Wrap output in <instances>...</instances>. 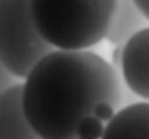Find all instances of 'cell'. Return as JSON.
<instances>
[{
    "mask_svg": "<svg viewBox=\"0 0 149 139\" xmlns=\"http://www.w3.org/2000/svg\"><path fill=\"white\" fill-rule=\"evenodd\" d=\"M123 98L111 64L92 51L56 49L44 57L23 83V110L43 139H77L84 116L100 101L116 108Z\"/></svg>",
    "mask_w": 149,
    "mask_h": 139,
    "instance_id": "1",
    "label": "cell"
},
{
    "mask_svg": "<svg viewBox=\"0 0 149 139\" xmlns=\"http://www.w3.org/2000/svg\"><path fill=\"white\" fill-rule=\"evenodd\" d=\"M118 0H31L40 35L62 51H88L107 38Z\"/></svg>",
    "mask_w": 149,
    "mask_h": 139,
    "instance_id": "2",
    "label": "cell"
},
{
    "mask_svg": "<svg viewBox=\"0 0 149 139\" xmlns=\"http://www.w3.org/2000/svg\"><path fill=\"white\" fill-rule=\"evenodd\" d=\"M53 46L40 35L31 13V0H0L2 67L17 79H26Z\"/></svg>",
    "mask_w": 149,
    "mask_h": 139,
    "instance_id": "3",
    "label": "cell"
},
{
    "mask_svg": "<svg viewBox=\"0 0 149 139\" xmlns=\"http://www.w3.org/2000/svg\"><path fill=\"white\" fill-rule=\"evenodd\" d=\"M121 75L128 90L149 101V26L125 44Z\"/></svg>",
    "mask_w": 149,
    "mask_h": 139,
    "instance_id": "4",
    "label": "cell"
},
{
    "mask_svg": "<svg viewBox=\"0 0 149 139\" xmlns=\"http://www.w3.org/2000/svg\"><path fill=\"white\" fill-rule=\"evenodd\" d=\"M2 139H43L30 124L23 110V83L2 92L0 98Z\"/></svg>",
    "mask_w": 149,
    "mask_h": 139,
    "instance_id": "5",
    "label": "cell"
},
{
    "mask_svg": "<svg viewBox=\"0 0 149 139\" xmlns=\"http://www.w3.org/2000/svg\"><path fill=\"white\" fill-rule=\"evenodd\" d=\"M102 139H149V101L120 108L105 124Z\"/></svg>",
    "mask_w": 149,
    "mask_h": 139,
    "instance_id": "6",
    "label": "cell"
},
{
    "mask_svg": "<svg viewBox=\"0 0 149 139\" xmlns=\"http://www.w3.org/2000/svg\"><path fill=\"white\" fill-rule=\"evenodd\" d=\"M144 28H148V20L136 7L134 0H118L105 39L113 46H123Z\"/></svg>",
    "mask_w": 149,
    "mask_h": 139,
    "instance_id": "7",
    "label": "cell"
},
{
    "mask_svg": "<svg viewBox=\"0 0 149 139\" xmlns=\"http://www.w3.org/2000/svg\"><path fill=\"white\" fill-rule=\"evenodd\" d=\"M105 133L103 121L98 120L95 115L84 116L77 128V139H102Z\"/></svg>",
    "mask_w": 149,
    "mask_h": 139,
    "instance_id": "8",
    "label": "cell"
},
{
    "mask_svg": "<svg viewBox=\"0 0 149 139\" xmlns=\"http://www.w3.org/2000/svg\"><path fill=\"white\" fill-rule=\"evenodd\" d=\"M116 113V108H115L111 103L108 101H100V103L95 105V108H93V115H95L98 120H102L103 123H108L111 118L115 116Z\"/></svg>",
    "mask_w": 149,
    "mask_h": 139,
    "instance_id": "9",
    "label": "cell"
},
{
    "mask_svg": "<svg viewBox=\"0 0 149 139\" xmlns=\"http://www.w3.org/2000/svg\"><path fill=\"white\" fill-rule=\"evenodd\" d=\"M123 49H125V44L123 46H115L113 52H111V64L120 67V69H121V62H123Z\"/></svg>",
    "mask_w": 149,
    "mask_h": 139,
    "instance_id": "10",
    "label": "cell"
},
{
    "mask_svg": "<svg viewBox=\"0 0 149 139\" xmlns=\"http://www.w3.org/2000/svg\"><path fill=\"white\" fill-rule=\"evenodd\" d=\"M134 3L139 8V12L144 15V18L149 22V0H134Z\"/></svg>",
    "mask_w": 149,
    "mask_h": 139,
    "instance_id": "11",
    "label": "cell"
}]
</instances>
